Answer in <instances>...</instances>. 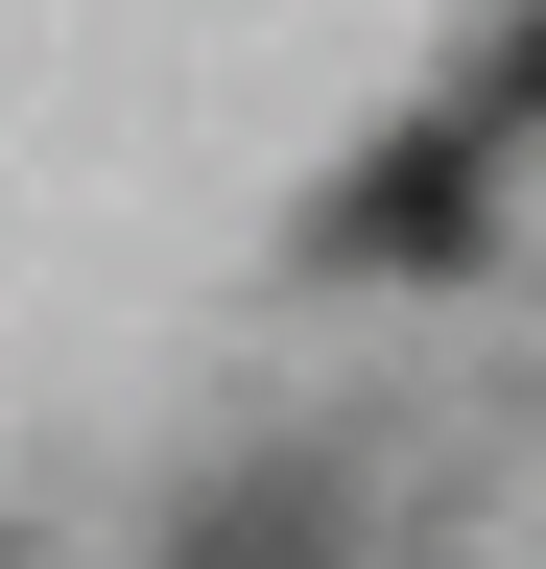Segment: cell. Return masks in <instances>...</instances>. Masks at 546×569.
<instances>
[{
	"mask_svg": "<svg viewBox=\"0 0 546 569\" xmlns=\"http://www.w3.org/2000/svg\"><path fill=\"white\" fill-rule=\"evenodd\" d=\"M357 261H451L475 238V142H404V167H357V213H332Z\"/></svg>",
	"mask_w": 546,
	"mask_h": 569,
	"instance_id": "1",
	"label": "cell"
}]
</instances>
